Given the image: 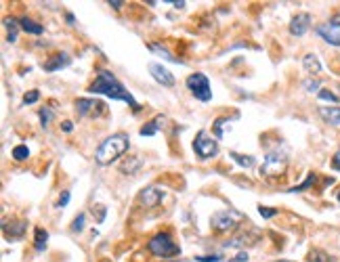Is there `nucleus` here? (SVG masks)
Returning <instances> with one entry per match:
<instances>
[{
    "mask_svg": "<svg viewBox=\"0 0 340 262\" xmlns=\"http://www.w3.org/2000/svg\"><path fill=\"white\" fill-rule=\"evenodd\" d=\"M87 91L93 93V95H105V97H109V99H120V101L128 103V107H130L132 111H141V105L137 103V99H134V97L128 93V89H124V84L118 80V78L109 72V69H99L95 82L89 86Z\"/></svg>",
    "mask_w": 340,
    "mask_h": 262,
    "instance_id": "nucleus-1",
    "label": "nucleus"
},
{
    "mask_svg": "<svg viewBox=\"0 0 340 262\" xmlns=\"http://www.w3.org/2000/svg\"><path fill=\"white\" fill-rule=\"evenodd\" d=\"M130 149V141H128V136L122 134V132H118V134H111L107 136L103 143L99 145L97 153H95V160L97 164L101 166H107L116 160H120V157Z\"/></svg>",
    "mask_w": 340,
    "mask_h": 262,
    "instance_id": "nucleus-2",
    "label": "nucleus"
},
{
    "mask_svg": "<svg viewBox=\"0 0 340 262\" xmlns=\"http://www.w3.org/2000/svg\"><path fill=\"white\" fill-rule=\"evenodd\" d=\"M147 252L158 256V258H173V256L181 254V248L175 243L173 235L162 231V233H156L154 237L147 241Z\"/></svg>",
    "mask_w": 340,
    "mask_h": 262,
    "instance_id": "nucleus-3",
    "label": "nucleus"
},
{
    "mask_svg": "<svg viewBox=\"0 0 340 262\" xmlns=\"http://www.w3.org/2000/svg\"><path fill=\"white\" fill-rule=\"evenodd\" d=\"M288 170V153L286 151H269L263 160V166H261V177L265 179H275V177H281Z\"/></svg>",
    "mask_w": 340,
    "mask_h": 262,
    "instance_id": "nucleus-4",
    "label": "nucleus"
},
{
    "mask_svg": "<svg viewBox=\"0 0 340 262\" xmlns=\"http://www.w3.org/2000/svg\"><path fill=\"white\" fill-rule=\"evenodd\" d=\"M240 222H242V216L235 210H218L210 218V226L216 233H231L240 226Z\"/></svg>",
    "mask_w": 340,
    "mask_h": 262,
    "instance_id": "nucleus-5",
    "label": "nucleus"
},
{
    "mask_svg": "<svg viewBox=\"0 0 340 262\" xmlns=\"http://www.w3.org/2000/svg\"><path fill=\"white\" fill-rule=\"evenodd\" d=\"M185 84H187V89H189V93H191V95H193L197 101H202V103H208V101L212 99L210 80H208L206 76H204V74L195 72V74H191V76H187Z\"/></svg>",
    "mask_w": 340,
    "mask_h": 262,
    "instance_id": "nucleus-6",
    "label": "nucleus"
},
{
    "mask_svg": "<svg viewBox=\"0 0 340 262\" xmlns=\"http://www.w3.org/2000/svg\"><path fill=\"white\" fill-rule=\"evenodd\" d=\"M193 151L200 160H210V157H214L218 153V145L206 130H200L193 138Z\"/></svg>",
    "mask_w": 340,
    "mask_h": 262,
    "instance_id": "nucleus-7",
    "label": "nucleus"
},
{
    "mask_svg": "<svg viewBox=\"0 0 340 262\" xmlns=\"http://www.w3.org/2000/svg\"><path fill=\"white\" fill-rule=\"evenodd\" d=\"M317 36L324 38L328 44L332 46H340V15L338 17H332L330 21H324L315 27Z\"/></svg>",
    "mask_w": 340,
    "mask_h": 262,
    "instance_id": "nucleus-8",
    "label": "nucleus"
},
{
    "mask_svg": "<svg viewBox=\"0 0 340 262\" xmlns=\"http://www.w3.org/2000/svg\"><path fill=\"white\" fill-rule=\"evenodd\" d=\"M76 111L80 118H99L105 111V103L97 99H78L76 101Z\"/></svg>",
    "mask_w": 340,
    "mask_h": 262,
    "instance_id": "nucleus-9",
    "label": "nucleus"
},
{
    "mask_svg": "<svg viewBox=\"0 0 340 262\" xmlns=\"http://www.w3.org/2000/svg\"><path fill=\"white\" fill-rule=\"evenodd\" d=\"M162 199H164V189L158 185H149L139 193V201L145 208H156V206H160Z\"/></svg>",
    "mask_w": 340,
    "mask_h": 262,
    "instance_id": "nucleus-10",
    "label": "nucleus"
},
{
    "mask_svg": "<svg viewBox=\"0 0 340 262\" xmlns=\"http://www.w3.org/2000/svg\"><path fill=\"white\" fill-rule=\"evenodd\" d=\"M149 74L158 84L166 86V89H173V86H175V76L170 74L162 63H149Z\"/></svg>",
    "mask_w": 340,
    "mask_h": 262,
    "instance_id": "nucleus-11",
    "label": "nucleus"
},
{
    "mask_svg": "<svg viewBox=\"0 0 340 262\" xmlns=\"http://www.w3.org/2000/svg\"><path fill=\"white\" fill-rule=\"evenodd\" d=\"M72 63V57L67 55V52H55V55H50L44 63H42V69L46 74H53V72H59V69L67 67Z\"/></svg>",
    "mask_w": 340,
    "mask_h": 262,
    "instance_id": "nucleus-12",
    "label": "nucleus"
},
{
    "mask_svg": "<svg viewBox=\"0 0 340 262\" xmlns=\"http://www.w3.org/2000/svg\"><path fill=\"white\" fill-rule=\"evenodd\" d=\"M27 229V220H13L11 224L9 222H3V233L9 241H17V239H21L23 233Z\"/></svg>",
    "mask_w": 340,
    "mask_h": 262,
    "instance_id": "nucleus-13",
    "label": "nucleus"
},
{
    "mask_svg": "<svg viewBox=\"0 0 340 262\" xmlns=\"http://www.w3.org/2000/svg\"><path fill=\"white\" fill-rule=\"evenodd\" d=\"M309 27H311V15L309 13H298L290 21V34L292 36H304Z\"/></svg>",
    "mask_w": 340,
    "mask_h": 262,
    "instance_id": "nucleus-14",
    "label": "nucleus"
},
{
    "mask_svg": "<svg viewBox=\"0 0 340 262\" xmlns=\"http://www.w3.org/2000/svg\"><path fill=\"white\" fill-rule=\"evenodd\" d=\"M261 239V233L259 231H250V233H242V235H237L233 237L231 241L225 243V248H244V246H254Z\"/></svg>",
    "mask_w": 340,
    "mask_h": 262,
    "instance_id": "nucleus-15",
    "label": "nucleus"
},
{
    "mask_svg": "<svg viewBox=\"0 0 340 262\" xmlns=\"http://www.w3.org/2000/svg\"><path fill=\"white\" fill-rule=\"evenodd\" d=\"M164 124H166V118H164V115H156L151 122H147V124H143V126H141L139 134H141V136H154V134H156V132H158Z\"/></svg>",
    "mask_w": 340,
    "mask_h": 262,
    "instance_id": "nucleus-16",
    "label": "nucleus"
},
{
    "mask_svg": "<svg viewBox=\"0 0 340 262\" xmlns=\"http://www.w3.org/2000/svg\"><path fill=\"white\" fill-rule=\"evenodd\" d=\"M302 67H304V72H309L311 76L321 74V61L317 59V55H313V52H307V55L302 57Z\"/></svg>",
    "mask_w": 340,
    "mask_h": 262,
    "instance_id": "nucleus-17",
    "label": "nucleus"
},
{
    "mask_svg": "<svg viewBox=\"0 0 340 262\" xmlns=\"http://www.w3.org/2000/svg\"><path fill=\"white\" fill-rule=\"evenodd\" d=\"M319 115L330 126H340V107H319Z\"/></svg>",
    "mask_w": 340,
    "mask_h": 262,
    "instance_id": "nucleus-18",
    "label": "nucleus"
},
{
    "mask_svg": "<svg viewBox=\"0 0 340 262\" xmlns=\"http://www.w3.org/2000/svg\"><path fill=\"white\" fill-rule=\"evenodd\" d=\"M19 25H21L23 32L32 34V36H42V34H44V27H42L40 23H36L34 19H30V17H21V19H19Z\"/></svg>",
    "mask_w": 340,
    "mask_h": 262,
    "instance_id": "nucleus-19",
    "label": "nucleus"
},
{
    "mask_svg": "<svg viewBox=\"0 0 340 262\" xmlns=\"http://www.w3.org/2000/svg\"><path fill=\"white\" fill-rule=\"evenodd\" d=\"M315 183H317V174H315V172H309L307 179H304L300 185H294L292 189H288V193H304V191H309Z\"/></svg>",
    "mask_w": 340,
    "mask_h": 262,
    "instance_id": "nucleus-20",
    "label": "nucleus"
},
{
    "mask_svg": "<svg viewBox=\"0 0 340 262\" xmlns=\"http://www.w3.org/2000/svg\"><path fill=\"white\" fill-rule=\"evenodd\" d=\"M229 130H231V120H229V118H218V120L214 122L212 132H214L216 138H225Z\"/></svg>",
    "mask_w": 340,
    "mask_h": 262,
    "instance_id": "nucleus-21",
    "label": "nucleus"
},
{
    "mask_svg": "<svg viewBox=\"0 0 340 262\" xmlns=\"http://www.w3.org/2000/svg\"><path fill=\"white\" fill-rule=\"evenodd\" d=\"M5 27H7V40L9 42H17V34H19V30H21V25H19V21L15 19V17H7L5 19Z\"/></svg>",
    "mask_w": 340,
    "mask_h": 262,
    "instance_id": "nucleus-22",
    "label": "nucleus"
},
{
    "mask_svg": "<svg viewBox=\"0 0 340 262\" xmlns=\"http://www.w3.org/2000/svg\"><path fill=\"white\" fill-rule=\"evenodd\" d=\"M46 241H48V233L44 229H40V226H36V229H34V250L44 252Z\"/></svg>",
    "mask_w": 340,
    "mask_h": 262,
    "instance_id": "nucleus-23",
    "label": "nucleus"
},
{
    "mask_svg": "<svg viewBox=\"0 0 340 262\" xmlns=\"http://www.w3.org/2000/svg\"><path fill=\"white\" fill-rule=\"evenodd\" d=\"M147 48L151 50V52H158L160 57H164L166 61H173V63H183V59H179V57H175L173 52H170L168 48H164V46H160V44H147Z\"/></svg>",
    "mask_w": 340,
    "mask_h": 262,
    "instance_id": "nucleus-24",
    "label": "nucleus"
},
{
    "mask_svg": "<svg viewBox=\"0 0 340 262\" xmlns=\"http://www.w3.org/2000/svg\"><path fill=\"white\" fill-rule=\"evenodd\" d=\"M229 157L235 162V164H240L242 168H252L254 166V157L252 155H244V153H237V151H231Z\"/></svg>",
    "mask_w": 340,
    "mask_h": 262,
    "instance_id": "nucleus-25",
    "label": "nucleus"
},
{
    "mask_svg": "<svg viewBox=\"0 0 340 262\" xmlns=\"http://www.w3.org/2000/svg\"><path fill=\"white\" fill-rule=\"evenodd\" d=\"M307 258H309V262H336V260H334V256H330V254H328V252H324V250H317V248H315V250H311Z\"/></svg>",
    "mask_w": 340,
    "mask_h": 262,
    "instance_id": "nucleus-26",
    "label": "nucleus"
},
{
    "mask_svg": "<svg viewBox=\"0 0 340 262\" xmlns=\"http://www.w3.org/2000/svg\"><path fill=\"white\" fill-rule=\"evenodd\" d=\"M11 155H13L15 162H25L27 157H30V149H27V145H17Z\"/></svg>",
    "mask_w": 340,
    "mask_h": 262,
    "instance_id": "nucleus-27",
    "label": "nucleus"
},
{
    "mask_svg": "<svg viewBox=\"0 0 340 262\" xmlns=\"http://www.w3.org/2000/svg\"><path fill=\"white\" fill-rule=\"evenodd\" d=\"M53 115H55V111L48 107V105H44V107L40 109V124H42V128H48V124H50V120H53Z\"/></svg>",
    "mask_w": 340,
    "mask_h": 262,
    "instance_id": "nucleus-28",
    "label": "nucleus"
},
{
    "mask_svg": "<svg viewBox=\"0 0 340 262\" xmlns=\"http://www.w3.org/2000/svg\"><path fill=\"white\" fill-rule=\"evenodd\" d=\"M141 164H143V162L139 160V157H132V162L122 164V172H124V174H134V172L141 168Z\"/></svg>",
    "mask_w": 340,
    "mask_h": 262,
    "instance_id": "nucleus-29",
    "label": "nucleus"
},
{
    "mask_svg": "<svg viewBox=\"0 0 340 262\" xmlns=\"http://www.w3.org/2000/svg\"><path fill=\"white\" fill-rule=\"evenodd\" d=\"M84 220H87V214H84V212H80V214L74 218V222H72V231H74V233L84 231Z\"/></svg>",
    "mask_w": 340,
    "mask_h": 262,
    "instance_id": "nucleus-30",
    "label": "nucleus"
},
{
    "mask_svg": "<svg viewBox=\"0 0 340 262\" xmlns=\"http://www.w3.org/2000/svg\"><path fill=\"white\" fill-rule=\"evenodd\" d=\"M302 86H304V91H307V93H317L319 95V80L309 78V80L302 82Z\"/></svg>",
    "mask_w": 340,
    "mask_h": 262,
    "instance_id": "nucleus-31",
    "label": "nucleus"
},
{
    "mask_svg": "<svg viewBox=\"0 0 340 262\" xmlns=\"http://www.w3.org/2000/svg\"><path fill=\"white\" fill-rule=\"evenodd\" d=\"M259 214H261L263 218H273V216H277V214H279V210H277V208H267V206H259Z\"/></svg>",
    "mask_w": 340,
    "mask_h": 262,
    "instance_id": "nucleus-32",
    "label": "nucleus"
},
{
    "mask_svg": "<svg viewBox=\"0 0 340 262\" xmlns=\"http://www.w3.org/2000/svg\"><path fill=\"white\" fill-rule=\"evenodd\" d=\"M38 99H40V93H38V91H30V93L23 95V105H34Z\"/></svg>",
    "mask_w": 340,
    "mask_h": 262,
    "instance_id": "nucleus-33",
    "label": "nucleus"
},
{
    "mask_svg": "<svg viewBox=\"0 0 340 262\" xmlns=\"http://www.w3.org/2000/svg\"><path fill=\"white\" fill-rule=\"evenodd\" d=\"M70 197H72V193H70V191H67V189H65V191H63V193L59 195V199H57L55 208H59V210H61V208H65L67 203H70Z\"/></svg>",
    "mask_w": 340,
    "mask_h": 262,
    "instance_id": "nucleus-34",
    "label": "nucleus"
},
{
    "mask_svg": "<svg viewBox=\"0 0 340 262\" xmlns=\"http://www.w3.org/2000/svg\"><path fill=\"white\" fill-rule=\"evenodd\" d=\"M317 97H319L321 101H332V103H338V97H336L332 91H326V89H321Z\"/></svg>",
    "mask_w": 340,
    "mask_h": 262,
    "instance_id": "nucleus-35",
    "label": "nucleus"
},
{
    "mask_svg": "<svg viewBox=\"0 0 340 262\" xmlns=\"http://www.w3.org/2000/svg\"><path fill=\"white\" fill-rule=\"evenodd\" d=\"M223 258H220L218 254H212V256H195V262H220Z\"/></svg>",
    "mask_w": 340,
    "mask_h": 262,
    "instance_id": "nucleus-36",
    "label": "nucleus"
},
{
    "mask_svg": "<svg viewBox=\"0 0 340 262\" xmlns=\"http://www.w3.org/2000/svg\"><path fill=\"white\" fill-rule=\"evenodd\" d=\"M250 260V256H248V252H240V254H237L235 258H231L229 262H248Z\"/></svg>",
    "mask_w": 340,
    "mask_h": 262,
    "instance_id": "nucleus-37",
    "label": "nucleus"
},
{
    "mask_svg": "<svg viewBox=\"0 0 340 262\" xmlns=\"http://www.w3.org/2000/svg\"><path fill=\"white\" fill-rule=\"evenodd\" d=\"M164 3H168V5H173V7H177V9H183L187 3L185 0H164Z\"/></svg>",
    "mask_w": 340,
    "mask_h": 262,
    "instance_id": "nucleus-38",
    "label": "nucleus"
},
{
    "mask_svg": "<svg viewBox=\"0 0 340 262\" xmlns=\"http://www.w3.org/2000/svg\"><path fill=\"white\" fill-rule=\"evenodd\" d=\"M332 168L340 172V151H338V153H336V155L332 157Z\"/></svg>",
    "mask_w": 340,
    "mask_h": 262,
    "instance_id": "nucleus-39",
    "label": "nucleus"
},
{
    "mask_svg": "<svg viewBox=\"0 0 340 262\" xmlns=\"http://www.w3.org/2000/svg\"><path fill=\"white\" fill-rule=\"evenodd\" d=\"M107 5H109V7H114L116 11H120V9H122V7L126 5V3H122V0H109V3H107Z\"/></svg>",
    "mask_w": 340,
    "mask_h": 262,
    "instance_id": "nucleus-40",
    "label": "nucleus"
},
{
    "mask_svg": "<svg viewBox=\"0 0 340 262\" xmlns=\"http://www.w3.org/2000/svg\"><path fill=\"white\" fill-rule=\"evenodd\" d=\"M61 130H63V132H72V130H74V124H72L70 120H65L63 124H61Z\"/></svg>",
    "mask_w": 340,
    "mask_h": 262,
    "instance_id": "nucleus-41",
    "label": "nucleus"
},
{
    "mask_svg": "<svg viewBox=\"0 0 340 262\" xmlns=\"http://www.w3.org/2000/svg\"><path fill=\"white\" fill-rule=\"evenodd\" d=\"M65 19H67V23H70V25H74V23H76L74 13H65Z\"/></svg>",
    "mask_w": 340,
    "mask_h": 262,
    "instance_id": "nucleus-42",
    "label": "nucleus"
},
{
    "mask_svg": "<svg viewBox=\"0 0 340 262\" xmlns=\"http://www.w3.org/2000/svg\"><path fill=\"white\" fill-rule=\"evenodd\" d=\"M275 262H290V260H275Z\"/></svg>",
    "mask_w": 340,
    "mask_h": 262,
    "instance_id": "nucleus-43",
    "label": "nucleus"
},
{
    "mask_svg": "<svg viewBox=\"0 0 340 262\" xmlns=\"http://www.w3.org/2000/svg\"><path fill=\"white\" fill-rule=\"evenodd\" d=\"M336 199H338V201H340V191H338V195H336Z\"/></svg>",
    "mask_w": 340,
    "mask_h": 262,
    "instance_id": "nucleus-44",
    "label": "nucleus"
},
{
    "mask_svg": "<svg viewBox=\"0 0 340 262\" xmlns=\"http://www.w3.org/2000/svg\"><path fill=\"white\" fill-rule=\"evenodd\" d=\"M338 89H340V86H338Z\"/></svg>",
    "mask_w": 340,
    "mask_h": 262,
    "instance_id": "nucleus-45",
    "label": "nucleus"
},
{
    "mask_svg": "<svg viewBox=\"0 0 340 262\" xmlns=\"http://www.w3.org/2000/svg\"><path fill=\"white\" fill-rule=\"evenodd\" d=\"M105 262H107V260H105Z\"/></svg>",
    "mask_w": 340,
    "mask_h": 262,
    "instance_id": "nucleus-46",
    "label": "nucleus"
}]
</instances>
